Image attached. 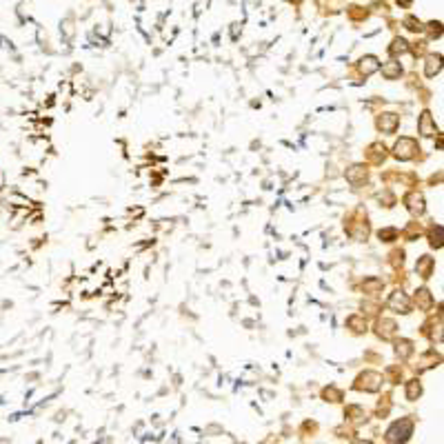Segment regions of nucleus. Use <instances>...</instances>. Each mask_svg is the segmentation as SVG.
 <instances>
[{"label": "nucleus", "mask_w": 444, "mask_h": 444, "mask_svg": "<svg viewBox=\"0 0 444 444\" xmlns=\"http://www.w3.org/2000/svg\"><path fill=\"white\" fill-rule=\"evenodd\" d=\"M413 151H415V142L409 140V138H402V140L395 145V156L402 158V160H407V158L413 156Z\"/></svg>", "instance_id": "f257e3e1"}, {"label": "nucleus", "mask_w": 444, "mask_h": 444, "mask_svg": "<svg viewBox=\"0 0 444 444\" xmlns=\"http://www.w3.org/2000/svg\"><path fill=\"white\" fill-rule=\"evenodd\" d=\"M378 125H380V129H384V131L391 133V131L397 127V115L395 114H384L380 120H378Z\"/></svg>", "instance_id": "f03ea898"}, {"label": "nucleus", "mask_w": 444, "mask_h": 444, "mask_svg": "<svg viewBox=\"0 0 444 444\" xmlns=\"http://www.w3.org/2000/svg\"><path fill=\"white\" fill-rule=\"evenodd\" d=\"M420 127H422V133H424V136H433V133H435V129L431 127V115H428V114L422 115V125H420Z\"/></svg>", "instance_id": "7ed1b4c3"}, {"label": "nucleus", "mask_w": 444, "mask_h": 444, "mask_svg": "<svg viewBox=\"0 0 444 444\" xmlns=\"http://www.w3.org/2000/svg\"><path fill=\"white\" fill-rule=\"evenodd\" d=\"M382 71H384V76L393 78V76H397V73H400V67H397V65H391V67H384Z\"/></svg>", "instance_id": "20e7f679"}, {"label": "nucleus", "mask_w": 444, "mask_h": 444, "mask_svg": "<svg viewBox=\"0 0 444 444\" xmlns=\"http://www.w3.org/2000/svg\"><path fill=\"white\" fill-rule=\"evenodd\" d=\"M415 393L420 395V384H418V382H411V384H409V397L413 400V397H415Z\"/></svg>", "instance_id": "39448f33"}]
</instances>
